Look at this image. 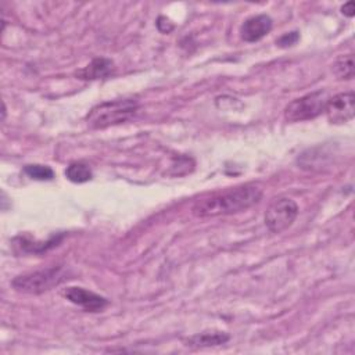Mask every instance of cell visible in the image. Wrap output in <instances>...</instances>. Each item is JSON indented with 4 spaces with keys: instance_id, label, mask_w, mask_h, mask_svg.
<instances>
[{
    "instance_id": "13",
    "label": "cell",
    "mask_w": 355,
    "mask_h": 355,
    "mask_svg": "<svg viewBox=\"0 0 355 355\" xmlns=\"http://www.w3.org/2000/svg\"><path fill=\"white\" fill-rule=\"evenodd\" d=\"M24 172L35 180H51L54 178V172L47 165H39V164H31L24 168Z\"/></svg>"
},
{
    "instance_id": "8",
    "label": "cell",
    "mask_w": 355,
    "mask_h": 355,
    "mask_svg": "<svg viewBox=\"0 0 355 355\" xmlns=\"http://www.w3.org/2000/svg\"><path fill=\"white\" fill-rule=\"evenodd\" d=\"M273 26V21L266 14H258L247 18L240 26V36L244 42L254 43L266 36Z\"/></svg>"
},
{
    "instance_id": "2",
    "label": "cell",
    "mask_w": 355,
    "mask_h": 355,
    "mask_svg": "<svg viewBox=\"0 0 355 355\" xmlns=\"http://www.w3.org/2000/svg\"><path fill=\"white\" fill-rule=\"evenodd\" d=\"M137 110L139 103L133 98L104 101L89 111L86 122L92 129H105L129 121L136 115Z\"/></svg>"
},
{
    "instance_id": "10",
    "label": "cell",
    "mask_w": 355,
    "mask_h": 355,
    "mask_svg": "<svg viewBox=\"0 0 355 355\" xmlns=\"http://www.w3.org/2000/svg\"><path fill=\"white\" fill-rule=\"evenodd\" d=\"M230 338L225 331H204L200 334H194L186 340V345L204 348V347H215L227 343Z\"/></svg>"
},
{
    "instance_id": "3",
    "label": "cell",
    "mask_w": 355,
    "mask_h": 355,
    "mask_svg": "<svg viewBox=\"0 0 355 355\" xmlns=\"http://www.w3.org/2000/svg\"><path fill=\"white\" fill-rule=\"evenodd\" d=\"M68 279V272L62 265L19 275L12 279V287L25 294H42L60 286Z\"/></svg>"
},
{
    "instance_id": "6",
    "label": "cell",
    "mask_w": 355,
    "mask_h": 355,
    "mask_svg": "<svg viewBox=\"0 0 355 355\" xmlns=\"http://www.w3.org/2000/svg\"><path fill=\"white\" fill-rule=\"evenodd\" d=\"M330 123L341 125L355 115V96L352 92H343L329 97L323 111Z\"/></svg>"
},
{
    "instance_id": "14",
    "label": "cell",
    "mask_w": 355,
    "mask_h": 355,
    "mask_svg": "<svg viewBox=\"0 0 355 355\" xmlns=\"http://www.w3.org/2000/svg\"><path fill=\"white\" fill-rule=\"evenodd\" d=\"M300 39V33L297 31H293V32H288V33H284L283 36H280L277 39V44L280 47H288V46H294Z\"/></svg>"
},
{
    "instance_id": "1",
    "label": "cell",
    "mask_w": 355,
    "mask_h": 355,
    "mask_svg": "<svg viewBox=\"0 0 355 355\" xmlns=\"http://www.w3.org/2000/svg\"><path fill=\"white\" fill-rule=\"evenodd\" d=\"M262 197V190L255 184H243L223 191L212 193L198 198L191 212L198 218H214L245 211L255 205Z\"/></svg>"
},
{
    "instance_id": "12",
    "label": "cell",
    "mask_w": 355,
    "mask_h": 355,
    "mask_svg": "<svg viewBox=\"0 0 355 355\" xmlns=\"http://www.w3.org/2000/svg\"><path fill=\"white\" fill-rule=\"evenodd\" d=\"M333 72L338 79L354 78V58L352 54L340 55L333 64Z\"/></svg>"
},
{
    "instance_id": "4",
    "label": "cell",
    "mask_w": 355,
    "mask_h": 355,
    "mask_svg": "<svg viewBox=\"0 0 355 355\" xmlns=\"http://www.w3.org/2000/svg\"><path fill=\"white\" fill-rule=\"evenodd\" d=\"M327 98L329 97L326 92H322V90H316L300 98H295L286 105L284 118L288 122H301V121L313 119L324 111Z\"/></svg>"
},
{
    "instance_id": "11",
    "label": "cell",
    "mask_w": 355,
    "mask_h": 355,
    "mask_svg": "<svg viewBox=\"0 0 355 355\" xmlns=\"http://www.w3.org/2000/svg\"><path fill=\"white\" fill-rule=\"evenodd\" d=\"M65 176H67L68 180H71L73 183H86L92 179L93 173H92V169L89 168L87 164L76 161V162H72L67 166Z\"/></svg>"
},
{
    "instance_id": "15",
    "label": "cell",
    "mask_w": 355,
    "mask_h": 355,
    "mask_svg": "<svg viewBox=\"0 0 355 355\" xmlns=\"http://www.w3.org/2000/svg\"><path fill=\"white\" fill-rule=\"evenodd\" d=\"M341 12L344 14V15H347V17H354V14H355V8H354V1H348V3H345L343 7H341Z\"/></svg>"
},
{
    "instance_id": "9",
    "label": "cell",
    "mask_w": 355,
    "mask_h": 355,
    "mask_svg": "<svg viewBox=\"0 0 355 355\" xmlns=\"http://www.w3.org/2000/svg\"><path fill=\"white\" fill-rule=\"evenodd\" d=\"M114 72V62L105 57L93 58L86 67L76 72L78 78L85 80H96L105 79Z\"/></svg>"
},
{
    "instance_id": "7",
    "label": "cell",
    "mask_w": 355,
    "mask_h": 355,
    "mask_svg": "<svg viewBox=\"0 0 355 355\" xmlns=\"http://www.w3.org/2000/svg\"><path fill=\"white\" fill-rule=\"evenodd\" d=\"M64 297L87 312H100L108 304L107 298L83 287H68L64 291Z\"/></svg>"
},
{
    "instance_id": "5",
    "label": "cell",
    "mask_w": 355,
    "mask_h": 355,
    "mask_svg": "<svg viewBox=\"0 0 355 355\" xmlns=\"http://www.w3.org/2000/svg\"><path fill=\"white\" fill-rule=\"evenodd\" d=\"M298 216V205L290 197H279L265 212V225L272 233H282L288 229Z\"/></svg>"
}]
</instances>
